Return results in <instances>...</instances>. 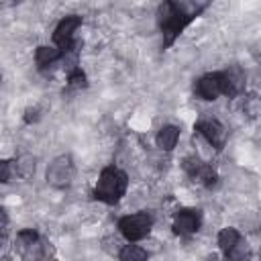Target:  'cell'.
<instances>
[{"label": "cell", "mask_w": 261, "mask_h": 261, "mask_svg": "<svg viewBox=\"0 0 261 261\" xmlns=\"http://www.w3.org/2000/svg\"><path fill=\"white\" fill-rule=\"evenodd\" d=\"M179 141V128L175 124H165L159 128L157 137H155V143L161 151H173V147L177 145Z\"/></svg>", "instance_id": "9"}, {"label": "cell", "mask_w": 261, "mask_h": 261, "mask_svg": "<svg viewBox=\"0 0 261 261\" xmlns=\"http://www.w3.org/2000/svg\"><path fill=\"white\" fill-rule=\"evenodd\" d=\"M243 108H245V112L249 116H257V114H261V100L257 96H249L245 100V106Z\"/></svg>", "instance_id": "17"}, {"label": "cell", "mask_w": 261, "mask_h": 261, "mask_svg": "<svg viewBox=\"0 0 261 261\" xmlns=\"http://www.w3.org/2000/svg\"><path fill=\"white\" fill-rule=\"evenodd\" d=\"M73 175H75V165H73V159H71L69 155H59V157H55V159L47 165V171H45L47 184L53 186V188H57V190H63V188L71 186Z\"/></svg>", "instance_id": "5"}, {"label": "cell", "mask_w": 261, "mask_h": 261, "mask_svg": "<svg viewBox=\"0 0 261 261\" xmlns=\"http://www.w3.org/2000/svg\"><path fill=\"white\" fill-rule=\"evenodd\" d=\"M27 116H24V120L27 122H31V120H37L39 118V108L35 106V108H27V112H24Z\"/></svg>", "instance_id": "19"}, {"label": "cell", "mask_w": 261, "mask_h": 261, "mask_svg": "<svg viewBox=\"0 0 261 261\" xmlns=\"http://www.w3.org/2000/svg\"><path fill=\"white\" fill-rule=\"evenodd\" d=\"M80 27H82V18L75 16V14L63 16V18L57 22V27H55V31H53V45H55L57 49H61L63 55L73 51V35H75V31H77Z\"/></svg>", "instance_id": "6"}, {"label": "cell", "mask_w": 261, "mask_h": 261, "mask_svg": "<svg viewBox=\"0 0 261 261\" xmlns=\"http://www.w3.org/2000/svg\"><path fill=\"white\" fill-rule=\"evenodd\" d=\"M18 173H16V163L14 161H2L0 163V179L6 184V181H10L12 177H16Z\"/></svg>", "instance_id": "16"}, {"label": "cell", "mask_w": 261, "mask_h": 261, "mask_svg": "<svg viewBox=\"0 0 261 261\" xmlns=\"http://www.w3.org/2000/svg\"><path fill=\"white\" fill-rule=\"evenodd\" d=\"M198 6L190 2H163L157 8V18L159 27L163 31L165 45H171L175 37L188 27V22L196 16Z\"/></svg>", "instance_id": "1"}, {"label": "cell", "mask_w": 261, "mask_h": 261, "mask_svg": "<svg viewBox=\"0 0 261 261\" xmlns=\"http://www.w3.org/2000/svg\"><path fill=\"white\" fill-rule=\"evenodd\" d=\"M241 239H243V237H241V232H239L237 228L224 226V228H220V232H218V237H216V243H218V249H220L224 255H228V253L239 245Z\"/></svg>", "instance_id": "10"}, {"label": "cell", "mask_w": 261, "mask_h": 261, "mask_svg": "<svg viewBox=\"0 0 261 261\" xmlns=\"http://www.w3.org/2000/svg\"><path fill=\"white\" fill-rule=\"evenodd\" d=\"M151 226H153V216H151L149 212L124 214V216H120L118 222H116V228L120 230V234H122L128 243H135V241H141V239L149 237Z\"/></svg>", "instance_id": "4"}, {"label": "cell", "mask_w": 261, "mask_h": 261, "mask_svg": "<svg viewBox=\"0 0 261 261\" xmlns=\"http://www.w3.org/2000/svg\"><path fill=\"white\" fill-rule=\"evenodd\" d=\"M196 130L214 149H222L224 143H226V128L216 118H202V120H198Z\"/></svg>", "instance_id": "7"}, {"label": "cell", "mask_w": 261, "mask_h": 261, "mask_svg": "<svg viewBox=\"0 0 261 261\" xmlns=\"http://www.w3.org/2000/svg\"><path fill=\"white\" fill-rule=\"evenodd\" d=\"M126 188H128L126 173L114 165H108L98 175V181L94 186V198L104 204H116L126 194Z\"/></svg>", "instance_id": "2"}, {"label": "cell", "mask_w": 261, "mask_h": 261, "mask_svg": "<svg viewBox=\"0 0 261 261\" xmlns=\"http://www.w3.org/2000/svg\"><path fill=\"white\" fill-rule=\"evenodd\" d=\"M241 88V80L232 77L230 71H212L202 75L194 90L202 100H216L218 96L226 94V96H234Z\"/></svg>", "instance_id": "3"}, {"label": "cell", "mask_w": 261, "mask_h": 261, "mask_svg": "<svg viewBox=\"0 0 261 261\" xmlns=\"http://www.w3.org/2000/svg\"><path fill=\"white\" fill-rule=\"evenodd\" d=\"M37 243H39V237H37V232L33 228H24V230H18L16 232V245H18V251L20 253L29 251Z\"/></svg>", "instance_id": "14"}, {"label": "cell", "mask_w": 261, "mask_h": 261, "mask_svg": "<svg viewBox=\"0 0 261 261\" xmlns=\"http://www.w3.org/2000/svg\"><path fill=\"white\" fill-rule=\"evenodd\" d=\"M247 257H249V245H247L243 239H241V241H239V245H237V247L226 255V259H228V261H245Z\"/></svg>", "instance_id": "15"}, {"label": "cell", "mask_w": 261, "mask_h": 261, "mask_svg": "<svg viewBox=\"0 0 261 261\" xmlns=\"http://www.w3.org/2000/svg\"><path fill=\"white\" fill-rule=\"evenodd\" d=\"M118 259L120 261H149V253L141 245L128 243V245H122V249L118 253Z\"/></svg>", "instance_id": "13"}, {"label": "cell", "mask_w": 261, "mask_h": 261, "mask_svg": "<svg viewBox=\"0 0 261 261\" xmlns=\"http://www.w3.org/2000/svg\"><path fill=\"white\" fill-rule=\"evenodd\" d=\"M63 57V51L61 49H57L55 45L53 47H47V45H41V47H37V51H35V61L41 65V67H45V65H53L57 59H61Z\"/></svg>", "instance_id": "11"}, {"label": "cell", "mask_w": 261, "mask_h": 261, "mask_svg": "<svg viewBox=\"0 0 261 261\" xmlns=\"http://www.w3.org/2000/svg\"><path fill=\"white\" fill-rule=\"evenodd\" d=\"M200 222H202V218H200V212H198V210H194V208H184V210H179V212L173 216L171 228H173V232L179 234V237H190V234L198 232Z\"/></svg>", "instance_id": "8"}, {"label": "cell", "mask_w": 261, "mask_h": 261, "mask_svg": "<svg viewBox=\"0 0 261 261\" xmlns=\"http://www.w3.org/2000/svg\"><path fill=\"white\" fill-rule=\"evenodd\" d=\"M67 82H69V86L71 88H84L86 86V75H84V71L82 69H71L69 71V77H67Z\"/></svg>", "instance_id": "18"}, {"label": "cell", "mask_w": 261, "mask_h": 261, "mask_svg": "<svg viewBox=\"0 0 261 261\" xmlns=\"http://www.w3.org/2000/svg\"><path fill=\"white\" fill-rule=\"evenodd\" d=\"M14 163H16V173H18V177L29 179V177L35 175L37 159H35L31 153H22V155H18V157L14 159Z\"/></svg>", "instance_id": "12"}]
</instances>
